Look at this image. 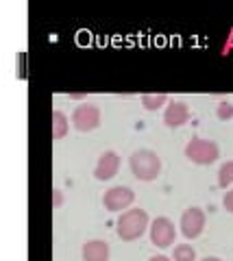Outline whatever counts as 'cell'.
Returning <instances> with one entry per match:
<instances>
[{
    "mask_svg": "<svg viewBox=\"0 0 233 261\" xmlns=\"http://www.w3.org/2000/svg\"><path fill=\"white\" fill-rule=\"evenodd\" d=\"M128 168L135 178L140 181H155L162 172V159L159 154L150 148H140L128 157Z\"/></svg>",
    "mask_w": 233,
    "mask_h": 261,
    "instance_id": "cell-2",
    "label": "cell"
},
{
    "mask_svg": "<svg viewBox=\"0 0 233 261\" xmlns=\"http://www.w3.org/2000/svg\"><path fill=\"white\" fill-rule=\"evenodd\" d=\"M70 120L63 111H53L50 116V130H53V140H63L68 135Z\"/></svg>",
    "mask_w": 233,
    "mask_h": 261,
    "instance_id": "cell-11",
    "label": "cell"
},
{
    "mask_svg": "<svg viewBox=\"0 0 233 261\" xmlns=\"http://www.w3.org/2000/svg\"><path fill=\"white\" fill-rule=\"evenodd\" d=\"M218 185L220 187L233 185V159L220 166V170H218Z\"/></svg>",
    "mask_w": 233,
    "mask_h": 261,
    "instance_id": "cell-14",
    "label": "cell"
},
{
    "mask_svg": "<svg viewBox=\"0 0 233 261\" xmlns=\"http://www.w3.org/2000/svg\"><path fill=\"white\" fill-rule=\"evenodd\" d=\"M120 170V154L116 150H105L96 161V168H94V176L98 181H111Z\"/></svg>",
    "mask_w": 233,
    "mask_h": 261,
    "instance_id": "cell-8",
    "label": "cell"
},
{
    "mask_svg": "<svg viewBox=\"0 0 233 261\" xmlns=\"http://www.w3.org/2000/svg\"><path fill=\"white\" fill-rule=\"evenodd\" d=\"M72 126L81 133H90V130L100 126V109L94 102H81L72 111Z\"/></svg>",
    "mask_w": 233,
    "mask_h": 261,
    "instance_id": "cell-4",
    "label": "cell"
},
{
    "mask_svg": "<svg viewBox=\"0 0 233 261\" xmlns=\"http://www.w3.org/2000/svg\"><path fill=\"white\" fill-rule=\"evenodd\" d=\"M186 157L196 163V166H212V163L220 157L218 144L212 140H203V137H194L186 146Z\"/></svg>",
    "mask_w": 233,
    "mask_h": 261,
    "instance_id": "cell-3",
    "label": "cell"
},
{
    "mask_svg": "<svg viewBox=\"0 0 233 261\" xmlns=\"http://www.w3.org/2000/svg\"><path fill=\"white\" fill-rule=\"evenodd\" d=\"M148 226H150V220H148V214L144 209H140V207L138 209H126L118 218L116 233L122 242H135L146 233Z\"/></svg>",
    "mask_w": 233,
    "mask_h": 261,
    "instance_id": "cell-1",
    "label": "cell"
},
{
    "mask_svg": "<svg viewBox=\"0 0 233 261\" xmlns=\"http://www.w3.org/2000/svg\"><path fill=\"white\" fill-rule=\"evenodd\" d=\"M222 205H224V209L229 211V214H233V187L231 190L224 194V198H222Z\"/></svg>",
    "mask_w": 233,
    "mask_h": 261,
    "instance_id": "cell-16",
    "label": "cell"
},
{
    "mask_svg": "<svg viewBox=\"0 0 233 261\" xmlns=\"http://www.w3.org/2000/svg\"><path fill=\"white\" fill-rule=\"evenodd\" d=\"M135 200V192L131 187L126 185H114L109 187L102 196V205H105L107 211H122V209H128L133 205Z\"/></svg>",
    "mask_w": 233,
    "mask_h": 261,
    "instance_id": "cell-6",
    "label": "cell"
},
{
    "mask_svg": "<svg viewBox=\"0 0 233 261\" xmlns=\"http://www.w3.org/2000/svg\"><path fill=\"white\" fill-rule=\"evenodd\" d=\"M200 261H222V259H218V257H205V259H200Z\"/></svg>",
    "mask_w": 233,
    "mask_h": 261,
    "instance_id": "cell-19",
    "label": "cell"
},
{
    "mask_svg": "<svg viewBox=\"0 0 233 261\" xmlns=\"http://www.w3.org/2000/svg\"><path fill=\"white\" fill-rule=\"evenodd\" d=\"M216 116H218L220 120H231L233 118V102L220 100L218 107H216Z\"/></svg>",
    "mask_w": 233,
    "mask_h": 261,
    "instance_id": "cell-15",
    "label": "cell"
},
{
    "mask_svg": "<svg viewBox=\"0 0 233 261\" xmlns=\"http://www.w3.org/2000/svg\"><path fill=\"white\" fill-rule=\"evenodd\" d=\"M190 120V109L183 100H172L166 105V111H164V124L168 128H179L183 126L186 122Z\"/></svg>",
    "mask_w": 233,
    "mask_h": 261,
    "instance_id": "cell-9",
    "label": "cell"
},
{
    "mask_svg": "<svg viewBox=\"0 0 233 261\" xmlns=\"http://www.w3.org/2000/svg\"><path fill=\"white\" fill-rule=\"evenodd\" d=\"M63 205V194L61 190H53V207H61Z\"/></svg>",
    "mask_w": 233,
    "mask_h": 261,
    "instance_id": "cell-17",
    "label": "cell"
},
{
    "mask_svg": "<svg viewBox=\"0 0 233 261\" xmlns=\"http://www.w3.org/2000/svg\"><path fill=\"white\" fill-rule=\"evenodd\" d=\"M150 244H155L157 248H168L172 246L174 240H176V228L172 224V220L168 218H155L150 222Z\"/></svg>",
    "mask_w": 233,
    "mask_h": 261,
    "instance_id": "cell-5",
    "label": "cell"
},
{
    "mask_svg": "<svg viewBox=\"0 0 233 261\" xmlns=\"http://www.w3.org/2000/svg\"><path fill=\"white\" fill-rule=\"evenodd\" d=\"M148 261H172L170 257H166V255H155V257H150Z\"/></svg>",
    "mask_w": 233,
    "mask_h": 261,
    "instance_id": "cell-18",
    "label": "cell"
},
{
    "mask_svg": "<svg viewBox=\"0 0 233 261\" xmlns=\"http://www.w3.org/2000/svg\"><path fill=\"white\" fill-rule=\"evenodd\" d=\"M166 102H168V96L166 94H144L142 96V105H144V109H148V111L162 109Z\"/></svg>",
    "mask_w": 233,
    "mask_h": 261,
    "instance_id": "cell-12",
    "label": "cell"
},
{
    "mask_svg": "<svg viewBox=\"0 0 233 261\" xmlns=\"http://www.w3.org/2000/svg\"><path fill=\"white\" fill-rule=\"evenodd\" d=\"M205 222H207L205 211H203V209H198V207H190V209L183 211L179 226H181V233L186 235L188 240H196L198 235L203 233Z\"/></svg>",
    "mask_w": 233,
    "mask_h": 261,
    "instance_id": "cell-7",
    "label": "cell"
},
{
    "mask_svg": "<svg viewBox=\"0 0 233 261\" xmlns=\"http://www.w3.org/2000/svg\"><path fill=\"white\" fill-rule=\"evenodd\" d=\"M172 259L174 261H196V250L192 244H176Z\"/></svg>",
    "mask_w": 233,
    "mask_h": 261,
    "instance_id": "cell-13",
    "label": "cell"
},
{
    "mask_svg": "<svg viewBox=\"0 0 233 261\" xmlns=\"http://www.w3.org/2000/svg\"><path fill=\"white\" fill-rule=\"evenodd\" d=\"M83 261H109V244L102 240H90L87 244H83Z\"/></svg>",
    "mask_w": 233,
    "mask_h": 261,
    "instance_id": "cell-10",
    "label": "cell"
}]
</instances>
